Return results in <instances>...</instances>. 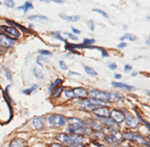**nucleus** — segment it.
<instances>
[{
  "instance_id": "obj_1",
  "label": "nucleus",
  "mask_w": 150,
  "mask_h": 147,
  "mask_svg": "<svg viewBox=\"0 0 150 147\" xmlns=\"http://www.w3.org/2000/svg\"><path fill=\"white\" fill-rule=\"evenodd\" d=\"M68 121L70 122V126L68 128V131L72 134H82L85 132L86 130V125L83 121H81L80 119L77 118H69Z\"/></svg>"
},
{
  "instance_id": "obj_2",
  "label": "nucleus",
  "mask_w": 150,
  "mask_h": 147,
  "mask_svg": "<svg viewBox=\"0 0 150 147\" xmlns=\"http://www.w3.org/2000/svg\"><path fill=\"white\" fill-rule=\"evenodd\" d=\"M88 94H90V97H92L93 99H96L98 101H101L103 103L110 102L112 99V94L109 92H104V91L98 90V89H92L88 92Z\"/></svg>"
},
{
  "instance_id": "obj_3",
  "label": "nucleus",
  "mask_w": 150,
  "mask_h": 147,
  "mask_svg": "<svg viewBox=\"0 0 150 147\" xmlns=\"http://www.w3.org/2000/svg\"><path fill=\"white\" fill-rule=\"evenodd\" d=\"M67 119L62 115L59 114H52L50 116L47 117V122L48 125L51 127H60L63 126V125L66 124Z\"/></svg>"
},
{
  "instance_id": "obj_4",
  "label": "nucleus",
  "mask_w": 150,
  "mask_h": 147,
  "mask_svg": "<svg viewBox=\"0 0 150 147\" xmlns=\"http://www.w3.org/2000/svg\"><path fill=\"white\" fill-rule=\"evenodd\" d=\"M78 104L82 109H84V110H89V109L93 110L94 108L101 107L104 103L96 99H84V100L79 101Z\"/></svg>"
},
{
  "instance_id": "obj_5",
  "label": "nucleus",
  "mask_w": 150,
  "mask_h": 147,
  "mask_svg": "<svg viewBox=\"0 0 150 147\" xmlns=\"http://www.w3.org/2000/svg\"><path fill=\"white\" fill-rule=\"evenodd\" d=\"M0 35L3 36H8V38L10 37V39H14L19 37V31L16 29L15 27L12 26H0Z\"/></svg>"
},
{
  "instance_id": "obj_6",
  "label": "nucleus",
  "mask_w": 150,
  "mask_h": 147,
  "mask_svg": "<svg viewBox=\"0 0 150 147\" xmlns=\"http://www.w3.org/2000/svg\"><path fill=\"white\" fill-rule=\"evenodd\" d=\"M82 141H83V137L77 135V134H69V135H66V137H65V142L74 146H77L78 144L82 143Z\"/></svg>"
},
{
  "instance_id": "obj_7",
  "label": "nucleus",
  "mask_w": 150,
  "mask_h": 147,
  "mask_svg": "<svg viewBox=\"0 0 150 147\" xmlns=\"http://www.w3.org/2000/svg\"><path fill=\"white\" fill-rule=\"evenodd\" d=\"M94 114L98 115V116L102 117V118H108L110 116V110L109 108L107 107H103V106H101V107H97V108H94L92 110Z\"/></svg>"
},
{
  "instance_id": "obj_8",
  "label": "nucleus",
  "mask_w": 150,
  "mask_h": 147,
  "mask_svg": "<svg viewBox=\"0 0 150 147\" xmlns=\"http://www.w3.org/2000/svg\"><path fill=\"white\" fill-rule=\"evenodd\" d=\"M110 116L113 119V121L116 122V123H121L125 120L124 114L121 111H118V110H112L110 112Z\"/></svg>"
},
{
  "instance_id": "obj_9",
  "label": "nucleus",
  "mask_w": 150,
  "mask_h": 147,
  "mask_svg": "<svg viewBox=\"0 0 150 147\" xmlns=\"http://www.w3.org/2000/svg\"><path fill=\"white\" fill-rule=\"evenodd\" d=\"M72 93H73L74 97L78 98H86L88 96V91L83 87H76L72 89Z\"/></svg>"
},
{
  "instance_id": "obj_10",
  "label": "nucleus",
  "mask_w": 150,
  "mask_h": 147,
  "mask_svg": "<svg viewBox=\"0 0 150 147\" xmlns=\"http://www.w3.org/2000/svg\"><path fill=\"white\" fill-rule=\"evenodd\" d=\"M15 44V40L14 39H10V38L6 37V36L0 35V46L1 47H11Z\"/></svg>"
},
{
  "instance_id": "obj_11",
  "label": "nucleus",
  "mask_w": 150,
  "mask_h": 147,
  "mask_svg": "<svg viewBox=\"0 0 150 147\" xmlns=\"http://www.w3.org/2000/svg\"><path fill=\"white\" fill-rule=\"evenodd\" d=\"M124 116H125V120H126L128 126L132 127V128H135V127L138 125V120H137L135 117H133L131 114H129L127 111H125Z\"/></svg>"
},
{
  "instance_id": "obj_12",
  "label": "nucleus",
  "mask_w": 150,
  "mask_h": 147,
  "mask_svg": "<svg viewBox=\"0 0 150 147\" xmlns=\"http://www.w3.org/2000/svg\"><path fill=\"white\" fill-rule=\"evenodd\" d=\"M31 124H32V127L34 129H42L44 127V124H43V120L41 118H35L31 121Z\"/></svg>"
},
{
  "instance_id": "obj_13",
  "label": "nucleus",
  "mask_w": 150,
  "mask_h": 147,
  "mask_svg": "<svg viewBox=\"0 0 150 147\" xmlns=\"http://www.w3.org/2000/svg\"><path fill=\"white\" fill-rule=\"evenodd\" d=\"M60 17H61L62 19H64V20H66V21H70V22H77V21H79V19H80V16L79 15L66 16L62 13H60Z\"/></svg>"
},
{
  "instance_id": "obj_14",
  "label": "nucleus",
  "mask_w": 150,
  "mask_h": 147,
  "mask_svg": "<svg viewBox=\"0 0 150 147\" xmlns=\"http://www.w3.org/2000/svg\"><path fill=\"white\" fill-rule=\"evenodd\" d=\"M10 147H26V144L23 140H20V139H14V140L11 141Z\"/></svg>"
},
{
  "instance_id": "obj_15",
  "label": "nucleus",
  "mask_w": 150,
  "mask_h": 147,
  "mask_svg": "<svg viewBox=\"0 0 150 147\" xmlns=\"http://www.w3.org/2000/svg\"><path fill=\"white\" fill-rule=\"evenodd\" d=\"M112 85L114 86V87L123 88V89H126V90H133V89H134L133 86L127 85V84H124V83H119V82H112Z\"/></svg>"
},
{
  "instance_id": "obj_16",
  "label": "nucleus",
  "mask_w": 150,
  "mask_h": 147,
  "mask_svg": "<svg viewBox=\"0 0 150 147\" xmlns=\"http://www.w3.org/2000/svg\"><path fill=\"white\" fill-rule=\"evenodd\" d=\"M7 23L8 24H10V25H12V27H17V28H19V29H21L23 31V32H27V33H30V31L29 30H27L26 29L25 27H23V26H21L20 24H18V23H16V22H14V21H12V20H5Z\"/></svg>"
},
{
  "instance_id": "obj_17",
  "label": "nucleus",
  "mask_w": 150,
  "mask_h": 147,
  "mask_svg": "<svg viewBox=\"0 0 150 147\" xmlns=\"http://www.w3.org/2000/svg\"><path fill=\"white\" fill-rule=\"evenodd\" d=\"M33 73H34L36 78H38V79L44 78V74H43V72L41 69H38V68H36V67H34V68H33Z\"/></svg>"
},
{
  "instance_id": "obj_18",
  "label": "nucleus",
  "mask_w": 150,
  "mask_h": 147,
  "mask_svg": "<svg viewBox=\"0 0 150 147\" xmlns=\"http://www.w3.org/2000/svg\"><path fill=\"white\" fill-rule=\"evenodd\" d=\"M33 8V5L31 4V2H25V4H24L23 6H20V7H18V9L19 10H24V12L26 13V11L28 10V9H32Z\"/></svg>"
},
{
  "instance_id": "obj_19",
  "label": "nucleus",
  "mask_w": 150,
  "mask_h": 147,
  "mask_svg": "<svg viewBox=\"0 0 150 147\" xmlns=\"http://www.w3.org/2000/svg\"><path fill=\"white\" fill-rule=\"evenodd\" d=\"M124 39H128L129 41H135V40L137 39V37L135 35L133 34H125L124 36H122V37H120V40H124Z\"/></svg>"
},
{
  "instance_id": "obj_20",
  "label": "nucleus",
  "mask_w": 150,
  "mask_h": 147,
  "mask_svg": "<svg viewBox=\"0 0 150 147\" xmlns=\"http://www.w3.org/2000/svg\"><path fill=\"white\" fill-rule=\"evenodd\" d=\"M85 72L88 75H91V76H97V72H96L94 69H92L91 67L89 66H85Z\"/></svg>"
},
{
  "instance_id": "obj_21",
  "label": "nucleus",
  "mask_w": 150,
  "mask_h": 147,
  "mask_svg": "<svg viewBox=\"0 0 150 147\" xmlns=\"http://www.w3.org/2000/svg\"><path fill=\"white\" fill-rule=\"evenodd\" d=\"M29 19H30V20H36V19H38V20H48V18L46 17V16H42V15L29 16Z\"/></svg>"
},
{
  "instance_id": "obj_22",
  "label": "nucleus",
  "mask_w": 150,
  "mask_h": 147,
  "mask_svg": "<svg viewBox=\"0 0 150 147\" xmlns=\"http://www.w3.org/2000/svg\"><path fill=\"white\" fill-rule=\"evenodd\" d=\"M61 84H62V80H61V79H56V80L54 81V83H52V84H51V86L49 87V89L52 91V90H53V88L58 87V85L60 86Z\"/></svg>"
},
{
  "instance_id": "obj_23",
  "label": "nucleus",
  "mask_w": 150,
  "mask_h": 147,
  "mask_svg": "<svg viewBox=\"0 0 150 147\" xmlns=\"http://www.w3.org/2000/svg\"><path fill=\"white\" fill-rule=\"evenodd\" d=\"M134 133H132V132H125L124 133V138L127 139V140H134Z\"/></svg>"
},
{
  "instance_id": "obj_24",
  "label": "nucleus",
  "mask_w": 150,
  "mask_h": 147,
  "mask_svg": "<svg viewBox=\"0 0 150 147\" xmlns=\"http://www.w3.org/2000/svg\"><path fill=\"white\" fill-rule=\"evenodd\" d=\"M37 88V85L36 84H34V85L32 86V87H30V88H28V89H25V90H23V93L24 94H30L31 92H33V91L35 90V89Z\"/></svg>"
},
{
  "instance_id": "obj_25",
  "label": "nucleus",
  "mask_w": 150,
  "mask_h": 147,
  "mask_svg": "<svg viewBox=\"0 0 150 147\" xmlns=\"http://www.w3.org/2000/svg\"><path fill=\"white\" fill-rule=\"evenodd\" d=\"M63 93H64L65 97H67V98H73L74 97L73 93H72V90H69V89H65V90L63 91Z\"/></svg>"
},
{
  "instance_id": "obj_26",
  "label": "nucleus",
  "mask_w": 150,
  "mask_h": 147,
  "mask_svg": "<svg viewBox=\"0 0 150 147\" xmlns=\"http://www.w3.org/2000/svg\"><path fill=\"white\" fill-rule=\"evenodd\" d=\"M52 92H53V93H55V94H53V97L56 98V97H58V96L60 95V93L62 92V87H61V86H59V87H57V88H56V90L52 91Z\"/></svg>"
},
{
  "instance_id": "obj_27",
  "label": "nucleus",
  "mask_w": 150,
  "mask_h": 147,
  "mask_svg": "<svg viewBox=\"0 0 150 147\" xmlns=\"http://www.w3.org/2000/svg\"><path fill=\"white\" fill-rule=\"evenodd\" d=\"M4 4L7 7H10V8H13L14 7V1H12V0H6V1H4Z\"/></svg>"
},
{
  "instance_id": "obj_28",
  "label": "nucleus",
  "mask_w": 150,
  "mask_h": 147,
  "mask_svg": "<svg viewBox=\"0 0 150 147\" xmlns=\"http://www.w3.org/2000/svg\"><path fill=\"white\" fill-rule=\"evenodd\" d=\"M4 72H5V75H6V78L8 79V80H11L12 79V77H11V73H10V71L8 70V68H6V67H4Z\"/></svg>"
},
{
  "instance_id": "obj_29",
  "label": "nucleus",
  "mask_w": 150,
  "mask_h": 147,
  "mask_svg": "<svg viewBox=\"0 0 150 147\" xmlns=\"http://www.w3.org/2000/svg\"><path fill=\"white\" fill-rule=\"evenodd\" d=\"M53 34H54V38H56V39H59V40H61V41H63V42H67L64 38H62L61 36H60V32H54Z\"/></svg>"
},
{
  "instance_id": "obj_30",
  "label": "nucleus",
  "mask_w": 150,
  "mask_h": 147,
  "mask_svg": "<svg viewBox=\"0 0 150 147\" xmlns=\"http://www.w3.org/2000/svg\"><path fill=\"white\" fill-rule=\"evenodd\" d=\"M94 12H97V13H99L100 15H102L104 18H108V15L105 13V12H103L102 10H99V9H93Z\"/></svg>"
},
{
  "instance_id": "obj_31",
  "label": "nucleus",
  "mask_w": 150,
  "mask_h": 147,
  "mask_svg": "<svg viewBox=\"0 0 150 147\" xmlns=\"http://www.w3.org/2000/svg\"><path fill=\"white\" fill-rule=\"evenodd\" d=\"M65 137H66V134L62 133V134H60V135H58L56 137V139H57V140H59V141H61V142H65Z\"/></svg>"
},
{
  "instance_id": "obj_32",
  "label": "nucleus",
  "mask_w": 150,
  "mask_h": 147,
  "mask_svg": "<svg viewBox=\"0 0 150 147\" xmlns=\"http://www.w3.org/2000/svg\"><path fill=\"white\" fill-rule=\"evenodd\" d=\"M95 42V40L94 39H84L83 40V45H86L87 46V44H93V43Z\"/></svg>"
},
{
  "instance_id": "obj_33",
  "label": "nucleus",
  "mask_w": 150,
  "mask_h": 147,
  "mask_svg": "<svg viewBox=\"0 0 150 147\" xmlns=\"http://www.w3.org/2000/svg\"><path fill=\"white\" fill-rule=\"evenodd\" d=\"M40 53L41 55H46V56H52V53L50 51H48V50H40Z\"/></svg>"
},
{
  "instance_id": "obj_34",
  "label": "nucleus",
  "mask_w": 150,
  "mask_h": 147,
  "mask_svg": "<svg viewBox=\"0 0 150 147\" xmlns=\"http://www.w3.org/2000/svg\"><path fill=\"white\" fill-rule=\"evenodd\" d=\"M59 65H60V67H61V69H63V70H66L67 69V65L64 63V61H59Z\"/></svg>"
},
{
  "instance_id": "obj_35",
  "label": "nucleus",
  "mask_w": 150,
  "mask_h": 147,
  "mask_svg": "<svg viewBox=\"0 0 150 147\" xmlns=\"http://www.w3.org/2000/svg\"><path fill=\"white\" fill-rule=\"evenodd\" d=\"M65 35L68 36L70 39H72V40H77V39H78V37H76V36L73 35V34H70V33H65Z\"/></svg>"
},
{
  "instance_id": "obj_36",
  "label": "nucleus",
  "mask_w": 150,
  "mask_h": 147,
  "mask_svg": "<svg viewBox=\"0 0 150 147\" xmlns=\"http://www.w3.org/2000/svg\"><path fill=\"white\" fill-rule=\"evenodd\" d=\"M88 26H89V29L91 31H94V22L92 20L88 21Z\"/></svg>"
},
{
  "instance_id": "obj_37",
  "label": "nucleus",
  "mask_w": 150,
  "mask_h": 147,
  "mask_svg": "<svg viewBox=\"0 0 150 147\" xmlns=\"http://www.w3.org/2000/svg\"><path fill=\"white\" fill-rule=\"evenodd\" d=\"M108 67H109V69H111V70H115V69L117 68V65L114 63H110V64H108Z\"/></svg>"
},
{
  "instance_id": "obj_38",
  "label": "nucleus",
  "mask_w": 150,
  "mask_h": 147,
  "mask_svg": "<svg viewBox=\"0 0 150 147\" xmlns=\"http://www.w3.org/2000/svg\"><path fill=\"white\" fill-rule=\"evenodd\" d=\"M131 69H132V66L131 65H125L124 66V71L125 72H129V71H131Z\"/></svg>"
},
{
  "instance_id": "obj_39",
  "label": "nucleus",
  "mask_w": 150,
  "mask_h": 147,
  "mask_svg": "<svg viewBox=\"0 0 150 147\" xmlns=\"http://www.w3.org/2000/svg\"><path fill=\"white\" fill-rule=\"evenodd\" d=\"M71 29H72V32L75 33V34H80V31L79 30H77L76 28H74V27H71Z\"/></svg>"
},
{
  "instance_id": "obj_40",
  "label": "nucleus",
  "mask_w": 150,
  "mask_h": 147,
  "mask_svg": "<svg viewBox=\"0 0 150 147\" xmlns=\"http://www.w3.org/2000/svg\"><path fill=\"white\" fill-rule=\"evenodd\" d=\"M101 52H102V57H108V53L105 51V50L101 49Z\"/></svg>"
},
{
  "instance_id": "obj_41",
  "label": "nucleus",
  "mask_w": 150,
  "mask_h": 147,
  "mask_svg": "<svg viewBox=\"0 0 150 147\" xmlns=\"http://www.w3.org/2000/svg\"><path fill=\"white\" fill-rule=\"evenodd\" d=\"M126 43L125 42H122V43H120L119 45H118V48H124V47H126Z\"/></svg>"
},
{
  "instance_id": "obj_42",
  "label": "nucleus",
  "mask_w": 150,
  "mask_h": 147,
  "mask_svg": "<svg viewBox=\"0 0 150 147\" xmlns=\"http://www.w3.org/2000/svg\"><path fill=\"white\" fill-rule=\"evenodd\" d=\"M51 147H63L61 145V144H58V143H54V144H52V146Z\"/></svg>"
},
{
  "instance_id": "obj_43",
  "label": "nucleus",
  "mask_w": 150,
  "mask_h": 147,
  "mask_svg": "<svg viewBox=\"0 0 150 147\" xmlns=\"http://www.w3.org/2000/svg\"><path fill=\"white\" fill-rule=\"evenodd\" d=\"M69 75H80V74L77 72H69Z\"/></svg>"
},
{
  "instance_id": "obj_44",
  "label": "nucleus",
  "mask_w": 150,
  "mask_h": 147,
  "mask_svg": "<svg viewBox=\"0 0 150 147\" xmlns=\"http://www.w3.org/2000/svg\"><path fill=\"white\" fill-rule=\"evenodd\" d=\"M114 77L116 79H120V78H121V75H120V74H115Z\"/></svg>"
},
{
  "instance_id": "obj_45",
  "label": "nucleus",
  "mask_w": 150,
  "mask_h": 147,
  "mask_svg": "<svg viewBox=\"0 0 150 147\" xmlns=\"http://www.w3.org/2000/svg\"><path fill=\"white\" fill-rule=\"evenodd\" d=\"M55 3H62L63 1H61V0H54Z\"/></svg>"
},
{
  "instance_id": "obj_46",
  "label": "nucleus",
  "mask_w": 150,
  "mask_h": 147,
  "mask_svg": "<svg viewBox=\"0 0 150 147\" xmlns=\"http://www.w3.org/2000/svg\"><path fill=\"white\" fill-rule=\"evenodd\" d=\"M132 75H133V76L137 75V72H133V73H132Z\"/></svg>"
},
{
  "instance_id": "obj_47",
  "label": "nucleus",
  "mask_w": 150,
  "mask_h": 147,
  "mask_svg": "<svg viewBox=\"0 0 150 147\" xmlns=\"http://www.w3.org/2000/svg\"><path fill=\"white\" fill-rule=\"evenodd\" d=\"M99 147H105V146H99Z\"/></svg>"
},
{
  "instance_id": "obj_48",
  "label": "nucleus",
  "mask_w": 150,
  "mask_h": 147,
  "mask_svg": "<svg viewBox=\"0 0 150 147\" xmlns=\"http://www.w3.org/2000/svg\"><path fill=\"white\" fill-rule=\"evenodd\" d=\"M119 147H122V146H119Z\"/></svg>"
},
{
  "instance_id": "obj_49",
  "label": "nucleus",
  "mask_w": 150,
  "mask_h": 147,
  "mask_svg": "<svg viewBox=\"0 0 150 147\" xmlns=\"http://www.w3.org/2000/svg\"><path fill=\"white\" fill-rule=\"evenodd\" d=\"M0 4H1V2H0Z\"/></svg>"
}]
</instances>
